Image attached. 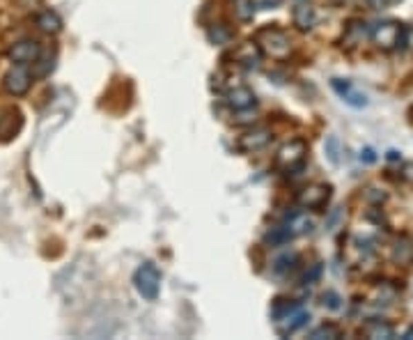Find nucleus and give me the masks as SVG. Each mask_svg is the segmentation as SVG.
<instances>
[{"label":"nucleus","instance_id":"obj_18","mask_svg":"<svg viewBox=\"0 0 413 340\" xmlns=\"http://www.w3.org/2000/svg\"><path fill=\"white\" fill-rule=\"evenodd\" d=\"M37 23H39V28L46 30V32H58L60 30V19L55 17V14H51V12H44V14H39Z\"/></svg>","mask_w":413,"mask_h":340},{"label":"nucleus","instance_id":"obj_28","mask_svg":"<svg viewBox=\"0 0 413 340\" xmlns=\"http://www.w3.org/2000/svg\"><path fill=\"white\" fill-rule=\"evenodd\" d=\"M388 159H390V161H397L399 156H397V152H388Z\"/></svg>","mask_w":413,"mask_h":340},{"label":"nucleus","instance_id":"obj_19","mask_svg":"<svg viewBox=\"0 0 413 340\" xmlns=\"http://www.w3.org/2000/svg\"><path fill=\"white\" fill-rule=\"evenodd\" d=\"M289 240H292V235H289L287 228H275L273 233L266 235V242L271 244V246H282V244L289 242Z\"/></svg>","mask_w":413,"mask_h":340},{"label":"nucleus","instance_id":"obj_22","mask_svg":"<svg viewBox=\"0 0 413 340\" xmlns=\"http://www.w3.org/2000/svg\"><path fill=\"white\" fill-rule=\"evenodd\" d=\"M365 37V23H351L349 25V32H347V39L351 44L361 42V39Z\"/></svg>","mask_w":413,"mask_h":340},{"label":"nucleus","instance_id":"obj_13","mask_svg":"<svg viewBox=\"0 0 413 340\" xmlns=\"http://www.w3.org/2000/svg\"><path fill=\"white\" fill-rule=\"evenodd\" d=\"M317 21V14H315V8L308 3H299L294 8V23L299 25L301 30H310Z\"/></svg>","mask_w":413,"mask_h":340},{"label":"nucleus","instance_id":"obj_26","mask_svg":"<svg viewBox=\"0 0 413 340\" xmlns=\"http://www.w3.org/2000/svg\"><path fill=\"white\" fill-rule=\"evenodd\" d=\"M361 159H365L368 163H374V161H377V156H374V152H372L370 147H365L363 152H361Z\"/></svg>","mask_w":413,"mask_h":340},{"label":"nucleus","instance_id":"obj_9","mask_svg":"<svg viewBox=\"0 0 413 340\" xmlns=\"http://www.w3.org/2000/svg\"><path fill=\"white\" fill-rule=\"evenodd\" d=\"M10 58H12V63H17V65H30L39 58V44L30 42V39L14 44L10 51Z\"/></svg>","mask_w":413,"mask_h":340},{"label":"nucleus","instance_id":"obj_8","mask_svg":"<svg viewBox=\"0 0 413 340\" xmlns=\"http://www.w3.org/2000/svg\"><path fill=\"white\" fill-rule=\"evenodd\" d=\"M30 81H32V76H30V72L25 70V65H17L5 76V87H7V92H12V94H25L28 87H30Z\"/></svg>","mask_w":413,"mask_h":340},{"label":"nucleus","instance_id":"obj_10","mask_svg":"<svg viewBox=\"0 0 413 340\" xmlns=\"http://www.w3.org/2000/svg\"><path fill=\"white\" fill-rule=\"evenodd\" d=\"M268 142H271V131H268V129H253V131H248L246 136H241L239 147L244 149V152H257V149L266 147Z\"/></svg>","mask_w":413,"mask_h":340},{"label":"nucleus","instance_id":"obj_21","mask_svg":"<svg viewBox=\"0 0 413 340\" xmlns=\"http://www.w3.org/2000/svg\"><path fill=\"white\" fill-rule=\"evenodd\" d=\"M230 37H232V32L227 30L225 25H216V28L209 30V39L213 44H227L230 42Z\"/></svg>","mask_w":413,"mask_h":340},{"label":"nucleus","instance_id":"obj_7","mask_svg":"<svg viewBox=\"0 0 413 340\" xmlns=\"http://www.w3.org/2000/svg\"><path fill=\"white\" fill-rule=\"evenodd\" d=\"M330 195V187L326 184H313V187H306L303 191L299 193V205L303 209H319L326 205Z\"/></svg>","mask_w":413,"mask_h":340},{"label":"nucleus","instance_id":"obj_15","mask_svg":"<svg viewBox=\"0 0 413 340\" xmlns=\"http://www.w3.org/2000/svg\"><path fill=\"white\" fill-rule=\"evenodd\" d=\"M363 331H365V336L374 338V340H379V338H383V340L395 338V329H392L390 324H385V322H379V319H372V322H368L363 326Z\"/></svg>","mask_w":413,"mask_h":340},{"label":"nucleus","instance_id":"obj_16","mask_svg":"<svg viewBox=\"0 0 413 340\" xmlns=\"http://www.w3.org/2000/svg\"><path fill=\"white\" fill-rule=\"evenodd\" d=\"M232 12L234 17L239 19V21L248 23L255 14V3L253 0H232Z\"/></svg>","mask_w":413,"mask_h":340},{"label":"nucleus","instance_id":"obj_11","mask_svg":"<svg viewBox=\"0 0 413 340\" xmlns=\"http://www.w3.org/2000/svg\"><path fill=\"white\" fill-rule=\"evenodd\" d=\"M227 104H230L234 111H248V108L255 106V94L248 90L246 85H237L227 92Z\"/></svg>","mask_w":413,"mask_h":340},{"label":"nucleus","instance_id":"obj_24","mask_svg":"<svg viewBox=\"0 0 413 340\" xmlns=\"http://www.w3.org/2000/svg\"><path fill=\"white\" fill-rule=\"evenodd\" d=\"M328 159L330 161H333V163H337V161H340V159H337V138H333V136H330V138H328Z\"/></svg>","mask_w":413,"mask_h":340},{"label":"nucleus","instance_id":"obj_5","mask_svg":"<svg viewBox=\"0 0 413 340\" xmlns=\"http://www.w3.org/2000/svg\"><path fill=\"white\" fill-rule=\"evenodd\" d=\"M310 319V312H306L299 304H294L285 315L275 319V329H278L280 336H292L294 331H299L301 326H306Z\"/></svg>","mask_w":413,"mask_h":340},{"label":"nucleus","instance_id":"obj_12","mask_svg":"<svg viewBox=\"0 0 413 340\" xmlns=\"http://www.w3.org/2000/svg\"><path fill=\"white\" fill-rule=\"evenodd\" d=\"M333 90L340 94V97L347 101L349 106H356V108L368 106V97H365L363 92H356L354 87H351V83H347V81L342 83L340 78H333Z\"/></svg>","mask_w":413,"mask_h":340},{"label":"nucleus","instance_id":"obj_27","mask_svg":"<svg viewBox=\"0 0 413 340\" xmlns=\"http://www.w3.org/2000/svg\"><path fill=\"white\" fill-rule=\"evenodd\" d=\"M368 3L374 10H383V8H388V5H390V0H368Z\"/></svg>","mask_w":413,"mask_h":340},{"label":"nucleus","instance_id":"obj_23","mask_svg":"<svg viewBox=\"0 0 413 340\" xmlns=\"http://www.w3.org/2000/svg\"><path fill=\"white\" fill-rule=\"evenodd\" d=\"M321 299H324V306H328L330 310H337L342 306L340 304V297H337L335 292H326V295H324Z\"/></svg>","mask_w":413,"mask_h":340},{"label":"nucleus","instance_id":"obj_25","mask_svg":"<svg viewBox=\"0 0 413 340\" xmlns=\"http://www.w3.org/2000/svg\"><path fill=\"white\" fill-rule=\"evenodd\" d=\"M402 44L409 46V49H413V28H404V32H402Z\"/></svg>","mask_w":413,"mask_h":340},{"label":"nucleus","instance_id":"obj_20","mask_svg":"<svg viewBox=\"0 0 413 340\" xmlns=\"http://www.w3.org/2000/svg\"><path fill=\"white\" fill-rule=\"evenodd\" d=\"M294 267H296V255H282L275 260L273 271L275 274H287V271H292Z\"/></svg>","mask_w":413,"mask_h":340},{"label":"nucleus","instance_id":"obj_6","mask_svg":"<svg viewBox=\"0 0 413 340\" xmlns=\"http://www.w3.org/2000/svg\"><path fill=\"white\" fill-rule=\"evenodd\" d=\"M262 51L257 42H246L234 49L232 53V60L237 63L239 67H244V70H257L260 63H262Z\"/></svg>","mask_w":413,"mask_h":340},{"label":"nucleus","instance_id":"obj_2","mask_svg":"<svg viewBox=\"0 0 413 340\" xmlns=\"http://www.w3.org/2000/svg\"><path fill=\"white\" fill-rule=\"evenodd\" d=\"M134 285H136L138 295H140L142 299L154 301V299L158 297V290H161V274H158V269L151 262H145L136 269Z\"/></svg>","mask_w":413,"mask_h":340},{"label":"nucleus","instance_id":"obj_4","mask_svg":"<svg viewBox=\"0 0 413 340\" xmlns=\"http://www.w3.org/2000/svg\"><path fill=\"white\" fill-rule=\"evenodd\" d=\"M402 32H404L402 25L388 21V23L374 25L370 35H372V42H374L379 49L390 51V49H395L397 44H402Z\"/></svg>","mask_w":413,"mask_h":340},{"label":"nucleus","instance_id":"obj_3","mask_svg":"<svg viewBox=\"0 0 413 340\" xmlns=\"http://www.w3.org/2000/svg\"><path fill=\"white\" fill-rule=\"evenodd\" d=\"M306 154H308V147L303 140H289L287 145H282L275 154V163L278 168L287 170V173H299L306 163Z\"/></svg>","mask_w":413,"mask_h":340},{"label":"nucleus","instance_id":"obj_17","mask_svg":"<svg viewBox=\"0 0 413 340\" xmlns=\"http://www.w3.org/2000/svg\"><path fill=\"white\" fill-rule=\"evenodd\" d=\"M310 338H315V340H321V338L335 340V338H342V329H340V326H335V324H321V326H317L313 333H310Z\"/></svg>","mask_w":413,"mask_h":340},{"label":"nucleus","instance_id":"obj_14","mask_svg":"<svg viewBox=\"0 0 413 340\" xmlns=\"http://www.w3.org/2000/svg\"><path fill=\"white\" fill-rule=\"evenodd\" d=\"M313 219H310L308 214H303V212H299V214H294V216H289L287 219V230H289V235L292 237H299V235H308L310 230H313Z\"/></svg>","mask_w":413,"mask_h":340},{"label":"nucleus","instance_id":"obj_1","mask_svg":"<svg viewBox=\"0 0 413 340\" xmlns=\"http://www.w3.org/2000/svg\"><path fill=\"white\" fill-rule=\"evenodd\" d=\"M257 44L271 58H287L292 51V39L280 28H262L257 32Z\"/></svg>","mask_w":413,"mask_h":340}]
</instances>
